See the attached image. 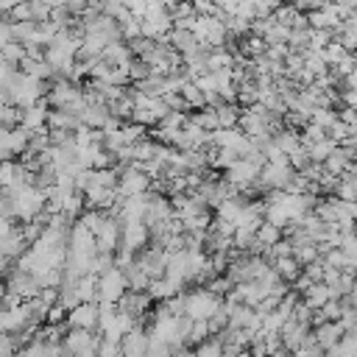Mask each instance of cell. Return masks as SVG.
<instances>
[{
  "mask_svg": "<svg viewBox=\"0 0 357 357\" xmlns=\"http://www.w3.org/2000/svg\"><path fill=\"white\" fill-rule=\"evenodd\" d=\"M6 290L17 293L20 298H31V296L39 290V284H36V279H33L28 271L17 268V271H11V273H8V279H6Z\"/></svg>",
  "mask_w": 357,
  "mask_h": 357,
  "instance_id": "cell-8",
  "label": "cell"
},
{
  "mask_svg": "<svg viewBox=\"0 0 357 357\" xmlns=\"http://www.w3.org/2000/svg\"><path fill=\"white\" fill-rule=\"evenodd\" d=\"M145 346H148L145 321H137L128 332L120 335V354H126V357H139V354H145Z\"/></svg>",
  "mask_w": 357,
  "mask_h": 357,
  "instance_id": "cell-5",
  "label": "cell"
},
{
  "mask_svg": "<svg viewBox=\"0 0 357 357\" xmlns=\"http://www.w3.org/2000/svg\"><path fill=\"white\" fill-rule=\"evenodd\" d=\"M45 126L47 128H67V131H75L81 126V120L67 112V109H59V106H50L47 109V117H45Z\"/></svg>",
  "mask_w": 357,
  "mask_h": 357,
  "instance_id": "cell-11",
  "label": "cell"
},
{
  "mask_svg": "<svg viewBox=\"0 0 357 357\" xmlns=\"http://www.w3.org/2000/svg\"><path fill=\"white\" fill-rule=\"evenodd\" d=\"M257 240L262 243V245H271V243H276L279 237H282V229L279 226H273L271 220H259V226H257Z\"/></svg>",
  "mask_w": 357,
  "mask_h": 357,
  "instance_id": "cell-20",
  "label": "cell"
},
{
  "mask_svg": "<svg viewBox=\"0 0 357 357\" xmlns=\"http://www.w3.org/2000/svg\"><path fill=\"white\" fill-rule=\"evenodd\" d=\"M3 159H11V151H8V148L3 145V139H0V162H3Z\"/></svg>",
  "mask_w": 357,
  "mask_h": 357,
  "instance_id": "cell-31",
  "label": "cell"
},
{
  "mask_svg": "<svg viewBox=\"0 0 357 357\" xmlns=\"http://www.w3.org/2000/svg\"><path fill=\"white\" fill-rule=\"evenodd\" d=\"M100 59H106L109 64H128V61L134 59V53H131L128 42L114 39V42H109V45L100 50Z\"/></svg>",
  "mask_w": 357,
  "mask_h": 357,
  "instance_id": "cell-12",
  "label": "cell"
},
{
  "mask_svg": "<svg viewBox=\"0 0 357 357\" xmlns=\"http://www.w3.org/2000/svg\"><path fill=\"white\" fill-rule=\"evenodd\" d=\"M271 265H273V271H276V273H279V276H282L287 284H290V282H293V279L301 273V265L293 259V254H290V257H279V259H273Z\"/></svg>",
  "mask_w": 357,
  "mask_h": 357,
  "instance_id": "cell-16",
  "label": "cell"
},
{
  "mask_svg": "<svg viewBox=\"0 0 357 357\" xmlns=\"http://www.w3.org/2000/svg\"><path fill=\"white\" fill-rule=\"evenodd\" d=\"M126 70H128V81H131V84H137V81H142V78H148V75H151L148 61H145V59H137V56L126 64Z\"/></svg>",
  "mask_w": 357,
  "mask_h": 357,
  "instance_id": "cell-21",
  "label": "cell"
},
{
  "mask_svg": "<svg viewBox=\"0 0 357 357\" xmlns=\"http://www.w3.org/2000/svg\"><path fill=\"white\" fill-rule=\"evenodd\" d=\"M47 100L42 98V100H36L33 106H25V109H20V126L22 128H28V131H39V128H45V117H47Z\"/></svg>",
  "mask_w": 357,
  "mask_h": 357,
  "instance_id": "cell-9",
  "label": "cell"
},
{
  "mask_svg": "<svg viewBox=\"0 0 357 357\" xmlns=\"http://www.w3.org/2000/svg\"><path fill=\"white\" fill-rule=\"evenodd\" d=\"M98 329H81V326H67V335H61V346L67 354H81L89 357L98 349Z\"/></svg>",
  "mask_w": 357,
  "mask_h": 357,
  "instance_id": "cell-2",
  "label": "cell"
},
{
  "mask_svg": "<svg viewBox=\"0 0 357 357\" xmlns=\"http://www.w3.org/2000/svg\"><path fill=\"white\" fill-rule=\"evenodd\" d=\"M218 307H220V296H215L204 284H195V290H184V315L187 318H209Z\"/></svg>",
  "mask_w": 357,
  "mask_h": 357,
  "instance_id": "cell-1",
  "label": "cell"
},
{
  "mask_svg": "<svg viewBox=\"0 0 357 357\" xmlns=\"http://www.w3.org/2000/svg\"><path fill=\"white\" fill-rule=\"evenodd\" d=\"M310 332H312L315 343L326 351L329 346H335V343H337V337L343 335V326H340L337 321H318V324H312V326H310Z\"/></svg>",
  "mask_w": 357,
  "mask_h": 357,
  "instance_id": "cell-10",
  "label": "cell"
},
{
  "mask_svg": "<svg viewBox=\"0 0 357 357\" xmlns=\"http://www.w3.org/2000/svg\"><path fill=\"white\" fill-rule=\"evenodd\" d=\"M64 6H67V11H70L73 17H78V14H81V11L86 8V0H67Z\"/></svg>",
  "mask_w": 357,
  "mask_h": 357,
  "instance_id": "cell-30",
  "label": "cell"
},
{
  "mask_svg": "<svg viewBox=\"0 0 357 357\" xmlns=\"http://www.w3.org/2000/svg\"><path fill=\"white\" fill-rule=\"evenodd\" d=\"M162 100L167 103V109H187V106H184V98H181L178 92H165Z\"/></svg>",
  "mask_w": 357,
  "mask_h": 357,
  "instance_id": "cell-27",
  "label": "cell"
},
{
  "mask_svg": "<svg viewBox=\"0 0 357 357\" xmlns=\"http://www.w3.org/2000/svg\"><path fill=\"white\" fill-rule=\"evenodd\" d=\"M167 45H170L173 50H178V53H190V50L198 47V39H195L192 31H187V28H170V31H167Z\"/></svg>",
  "mask_w": 357,
  "mask_h": 357,
  "instance_id": "cell-13",
  "label": "cell"
},
{
  "mask_svg": "<svg viewBox=\"0 0 357 357\" xmlns=\"http://www.w3.org/2000/svg\"><path fill=\"white\" fill-rule=\"evenodd\" d=\"M0 56H3V61H8V64L17 67V61L25 56V45L17 42V39H11V42H6V45L0 47Z\"/></svg>",
  "mask_w": 357,
  "mask_h": 357,
  "instance_id": "cell-22",
  "label": "cell"
},
{
  "mask_svg": "<svg viewBox=\"0 0 357 357\" xmlns=\"http://www.w3.org/2000/svg\"><path fill=\"white\" fill-rule=\"evenodd\" d=\"M337 106H357V92L354 89H337Z\"/></svg>",
  "mask_w": 357,
  "mask_h": 357,
  "instance_id": "cell-26",
  "label": "cell"
},
{
  "mask_svg": "<svg viewBox=\"0 0 357 357\" xmlns=\"http://www.w3.org/2000/svg\"><path fill=\"white\" fill-rule=\"evenodd\" d=\"M6 42H11V22H8V17H0V47Z\"/></svg>",
  "mask_w": 357,
  "mask_h": 357,
  "instance_id": "cell-29",
  "label": "cell"
},
{
  "mask_svg": "<svg viewBox=\"0 0 357 357\" xmlns=\"http://www.w3.org/2000/svg\"><path fill=\"white\" fill-rule=\"evenodd\" d=\"M120 245H126L128 251H139L148 245V226L145 220H126L120 223Z\"/></svg>",
  "mask_w": 357,
  "mask_h": 357,
  "instance_id": "cell-6",
  "label": "cell"
},
{
  "mask_svg": "<svg viewBox=\"0 0 357 357\" xmlns=\"http://www.w3.org/2000/svg\"><path fill=\"white\" fill-rule=\"evenodd\" d=\"M28 11H31V20H33V22H42V20L50 17L47 0H28Z\"/></svg>",
  "mask_w": 357,
  "mask_h": 357,
  "instance_id": "cell-23",
  "label": "cell"
},
{
  "mask_svg": "<svg viewBox=\"0 0 357 357\" xmlns=\"http://www.w3.org/2000/svg\"><path fill=\"white\" fill-rule=\"evenodd\" d=\"M212 3H215V6H218V0H212Z\"/></svg>",
  "mask_w": 357,
  "mask_h": 357,
  "instance_id": "cell-32",
  "label": "cell"
},
{
  "mask_svg": "<svg viewBox=\"0 0 357 357\" xmlns=\"http://www.w3.org/2000/svg\"><path fill=\"white\" fill-rule=\"evenodd\" d=\"M335 148H337V142H335L332 137H324V139L307 145V156H310V162H324Z\"/></svg>",
  "mask_w": 357,
  "mask_h": 357,
  "instance_id": "cell-18",
  "label": "cell"
},
{
  "mask_svg": "<svg viewBox=\"0 0 357 357\" xmlns=\"http://www.w3.org/2000/svg\"><path fill=\"white\" fill-rule=\"evenodd\" d=\"M114 190L120 192V198H123V195H137V192L151 190V178H148L142 170L126 165V167L117 173V184H114Z\"/></svg>",
  "mask_w": 357,
  "mask_h": 357,
  "instance_id": "cell-4",
  "label": "cell"
},
{
  "mask_svg": "<svg viewBox=\"0 0 357 357\" xmlns=\"http://www.w3.org/2000/svg\"><path fill=\"white\" fill-rule=\"evenodd\" d=\"M178 95L184 98V106H187V109H201V106H204V92H201V89L195 86V81H190V78L178 86Z\"/></svg>",
  "mask_w": 357,
  "mask_h": 357,
  "instance_id": "cell-17",
  "label": "cell"
},
{
  "mask_svg": "<svg viewBox=\"0 0 357 357\" xmlns=\"http://www.w3.org/2000/svg\"><path fill=\"white\" fill-rule=\"evenodd\" d=\"M240 103H218L215 106V114H218V128H231L237 126V117H240Z\"/></svg>",
  "mask_w": 357,
  "mask_h": 357,
  "instance_id": "cell-14",
  "label": "cell"
},
{
  "mask_svg": "<svg viewBox=\"0 0 357 357\" xmlns=\"http://www.w3.org/2000/svg\"><path fill=\"white\" fill-rule=\"evenodd\" d=\"M64 318H67V307H61L59 301H53L47 307V312H45V321L47 324H64Z\"/></svg>",
  "mask_w": 357,
  "mask_h": 357,
  "instance_id": "cell-24",
  "label": "cell"
},
{
  "mask_svg": "<svg viewBox=\"0 0 357 357\" xmlns=\"http://www.w3.org/2000/svg\"><path fill=\"white\" fill-rule=\"evenodd\" d=\"M321 254H318V243H312V240H304V243H296L293 245V259L298 262V265H307V262H312V259H318Z\"/></svg>",
  "mask_w": 357,
  "mask_h": 357,
  "instance_id": "cell-19",
  "label": "cell"
},
{
  "mask_svg": "<svg viewBox=\"0 0 357 357\" xmlns=\"http://www.w3.org/2000/svg\"><path fill=\"white\" fill-rule=\"evenodd\" d=\"M329 3H332L335 11L340 14V20L349 17V14H354V8H357V0H329Z\"/></svg>",
  "mask_w": 357,
  "mask_h": 357,
  "instance_id": "cell-25",
  "label": "cell"
},
{
  "mask_svg": "<svg viewBox=\"0 0 357 357\" xmlns=\"http://www.w3.org/2000/svg\"><path fill=\"white\" fill-rule=\"evenodd\" d=\"M126 287H128V284H126L123 268L109 265L106 271L98 273V293H95V301H112V304H114V301L123 296Z\"/></svg>",
  "mask_w": 357,
  "mask_h": 357,
  "instance_id": "cell-3",
  "label": "cell"
},
{
  "mask_svg": "<svg viewBox=\"0 0 357 357\" xmlns=\"http://www.w3.org/2000/svg\"><path fill=\"white\" fill-rule=\"evenodd\" d=\"M187 117H190L195 126H201L204 131H215V128H218V114H215V106H206V103H204L201 109H195V112H192V114H187Z\"/></svg>",
  "mask_w": 357,
  "mask_h": 357,
  "instance_id": "cell-15",
  "label": "cell"
},
{
  "mask_svg": "<svg viewBox=\"0 0 357 357\" xmlns=\"http://www.w3.org/2000/svg\"><path fill=\"white\" fill-rule=\"evenodd\" d=\"M120 3H123L134 17H142V14H145V3H148V0H120Z\"/></svg>",
  "mask_w": 357,
  "mask_h": 357,
  "instance_id": "cell-28",
  "label": "cell"
},
{
  "mask_svg": "<svg viewBox=\"0 0 357 357\" xmlns=\"http://www.w3.org/2000/svg\"><path fill=\"white\" fill-rule=\"evenodd\" d=\"M64 324L67 326H81V329H95L98 326V304L95 301H78L75 307L67 310Z\"/></svg>",
  "mask_w": 357,
  "mask_h": 357,
  "instance_id": "cell-7",
  "label": "cell"
}]
</instances>
